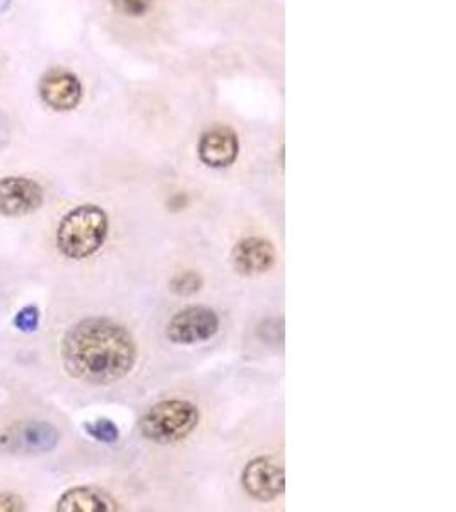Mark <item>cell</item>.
<instances>
[{"label": "cell", "instance_id": "2", "mask_svg": "<svg viewBox=\"0 0 456 512\" xmlns=\"http://www.w3.org/2000/svg\"><path fill=\"white\" fill-rule=\"evenodd\" d=\"M110 219L105 210L94 204L79 205L67 212L55 233L60 253L71 260H86L105 245Z\"/></svg>", "mask_w": 456, "mask_h": 512}, {"label": "cell", "instance_id": "8", "mask_svg": "<svg viewBox=\"0 0 456 512\" xmlns=\"http://www.w3.org/2000/svg\"><path fill=\"white\" fill-rule=\"evenodd\" d=\"M82 84L77 76L64 69L48 70L40 81V98L55 111H72L82 99Z\"/></svg>", "mask_w": 456, "mask_h": 512}, {"label": "cell", "instance_id": "4", "mask_svg": "<svg viewBox=\"0 0 456 512\" xmlns=\"http://www.w3.org/2000/svg\"><path fill=\"white\" fill-rule=\"evenodd\" d=\"M59 443V429L43 420L16 422L0 434V449L16 456H41L52 453Z\"/></svg>", "mask_w": 456, "mask_h": 512}, {"label": "cell", "instance_id": "10", "mask_svg": "<svg viewBox=\"0 0 456 512\" xmlns=\"http://www.w3.org/2000/svg\"><path fill=\"white\" fill-rule=\"evenodd\" d=\"M238 154H240V140L231 128H212L200 139V161L209 168H228L236 161Z\"/></svg>", "mask_w": 456, "mask_h": 512}, {"label": "cell", "instance_id": "18", "mask_svg": "<svg viewBox=\"0 0 456 512\" xmlns=\"http://www.w3.org/2000/svg\"><path fill=\"white\" fill-rule=\"evenodd\" d=\"M12 0H0V16L11 9Z\"/></svg>", "mask_w": 456, "mask_h": 512}, {"label": "cell", "instance_id": "9", "mask_svg": "<svg viewBox=\"0 0 456 512\" xmlns=\"http://www.w3.org/2000/svg\"><path fill=\"white\" fill-rule=\"evenodd\" d=\"M275 260H277V253L274 245L258 236L241 239L231 253L234 270L245 277L267 274L270 268L274 267Z\"/></svg>", "mask_w": 456, "mask_h": 512}, {"label": "cell", "instance_id": "17", "mask_svg": "<svg viewBox=\"0 0 456 512\" xmlns=\"http://www.w3.org/2000/svg\"><path fill=\"white\" fill-rule=\"evenodd\" d=\"M9 140H11V123L6 113L0 111V149H4L9 144Z\"/></svg>", "mask_w": 456, "mask_h": 512}, {"label": "cell", "instance_id": "5", "mask_svg": "<svg viewBox=\"0 0 456 512\" xmlns=\"http://www.w3.org/2000/svg\"><path fill=\"white\" fill-rule=\"evenodd\" d=\"M221 326V318L207 306H188L178 311L166 326V337L175 345H197L211 340Z\"/></svg>", "mask_w": 456, "mask_h": 512}, {"label": "cell", "instance_id": "16", "mask_svg": "<svg viewBox=\"0 0 456 512\" xmlns=\"http://www.w3.org/2000/svg\"><path fill=\"white\" fill-rule=\"evenodd\" d=\"M28 506L23 497L14 492H0V512H24Z\"/></svg>", "mask_w": 456, "mask_h": 512}, {"label": "cell", "instance_id": "6", "mask_svg": "<svg viewBox=\"0 0 456 512\" xmlns=\"http://www.w3.org/2000/svg\"><path fill=\"white\" fill-rule=\"evenodd\" d=\"M45 204V190L28 176L0 178V217L31 216Z\"/></svg>", "mask_w": 456, "mask_h": 512}, {"label": "cell", "instance_id": "13", "mask_svg": "<svg viewBox=\"0 0 456 512\" xmlns=\"http://www.w3.org/2000/svg\"><path fill=\"white\" fill-rule=\"evenodd\" d=\"M41 311L36 304H28L14 315L12 325L21 333H35L40 326Z\"/></svg>", "mask_w": 456, "mask_h": 512}, {"label": "cell", "instance_id": "7", "mask_svg": "<svg viewBox=\"0 0 456 512\" xmlns=\"http://www.w3.org/2000/svg\"><path fill=\"white\" fill-rule=\"evenodd\" d=\"M241 483L246 494L260 502L275 501L286 490L284 468L274 460L258 456L250 461L241 473Z\"/></svg>", "mask_w": 456, "mask_h": 512}, {"label": "cell", "instance_id": "12", "mask_svg": "<svg viewBox=\"0 0 456 512\" xmlns=\"http://www.w3.org/2000/svg\"><path fill=\"white\" fill-rule=\"evenodd\" d=\"M84 431L88 432V436L93 437L94 441L103 444L117 443L118 437H120V431H118L115 422L110 419H98L94 422H86L84 424Z\"/></svg>", "mask_w": 456, "mask_h": 512}, {"label": "cell", "instance_id": "3", "mask_svg": "<svg viewBox=\"0 0 456 512\" xmlns=\"http://www.w3.org/2000/svg\"><path fill=\"white\" fill-rule=\"evenodd\" d=\"M197 405L187 400H163L152 405L139 422V431L147 441L175 444L187 439L199 425Z\"/></svg>", "mask_w": 456, "mask_h": 512}, {"label": "cell", "instance_id": "14", "mask_svg": "<svg viewBox=\"0 0 456 512\" xmlns=\"http://www.w3.org/2000/svg\"><path fill=\"white\" fill-rule=\"evenodd\" d=\"M170 287L178 296H192L200 291L202 277L197 272H183L173 277Z\"/></svg>", "mask_w": 456, "mask_h": 512}, {"label": "cell", "instance_id": "1", "mask_svg": "<svg viewBox=\"0 0 456 512\" xmlns=\"http://www.w3.org/2000/svg\"><path fill=\"white\" fill-rule=\"evenodd\" d=\"M137 354L132 333L103 316L76 323L67 330L60 345L65 373L91 386H108L127 378Z\"/></svg>", "mask_w": 456, "mask_h": 512}, {"label": "cell", "instance_id": "11", "mask_svg": "<svg viewBox=\"0 0 456 512\" xmlns=\"http://www.w3.org/2000/svg\"><path fill=\"white\" fill-rule=\"evenodd\" d=\"M55 509L59 512H115L117 501L105 490L94 487H74L60 495Z\"/></svg>", "mask_w": 456, "mask_h": 512}, {"label": "cell", "instance_id": "15", "mask_svg": "<svg viewBox=\"0 0 456 512\" xmlns=\"http://www.w3.org/2000/svg\"><path fill=\"white\" fill-rule=\"evenodd\" d=\"M113 7L130 18H141L152 6V0H112Z\"/></svg>", "mask_w": 456, "mask_h": 512}]
</instances>
